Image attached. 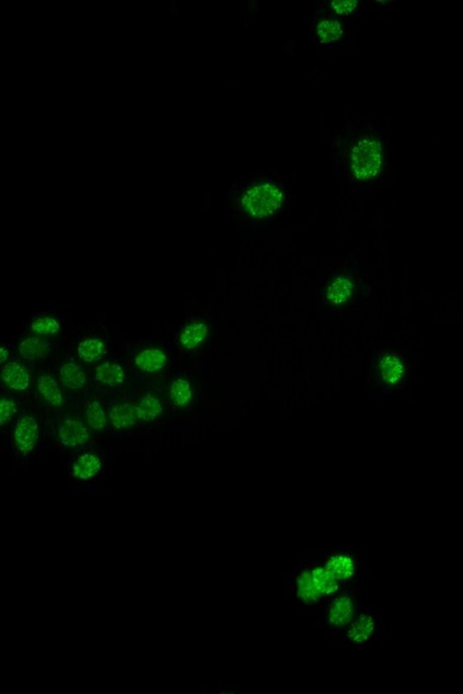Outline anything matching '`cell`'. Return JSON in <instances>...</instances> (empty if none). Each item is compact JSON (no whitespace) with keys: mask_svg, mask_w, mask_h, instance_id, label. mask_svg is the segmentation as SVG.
Returning a JSON list of instances; mask_svg holds the SVG:
<instances>
[{"mask_svg":"<svg viewBox=\"0 0 463 694\" xmlns=\"http://www.w3.org/2000/svg\"><path fill=\"white\" fill-rule=\"evenodd\" d=\"M384 145L379 137L365 135L353 143L347 164L356 182L369 183L378 178L384 166Z\"/></svg>","mask_w":463,"mask_h":694,"instance_id":"obj_1","label":"cell"},{"mask_svg":"<svg viewBox=\"0 0 463 694\" xmlns=\"http://www.w3.org/2000/svg\"><path fill=\"white\" fill-rule=\"evenodd\" d=\"M283 201L284 195L277 183H254L242 195L240 208L247 218L263 222L277 215Z\"/></svg>","mask_w":463,"mask_h":694,"instance_id":"obj_2","label":"cell"},{"mask_svg":"<svg viewBox=\"0 0 463 694\" xmlns=\"http://www.w3.org/2000/svg\"><path fill=\"white\" fill-rule=\"evenodd\" d=\"M355 290V281L352 275L337 274L327 282L322 293V301L328 308L340 310L354 298Z\"/></svg>","mask_w":463,"mask_h":694,"instance_id":"obj_3","label":"cell"},{"mask_svg":"<svg viewBox=\"0 0 463 694\" xmlns=\"http://www.w3.org/2000/svg\"><path fill=\"white\" fill-rule=\"evenodd\" d=\"M38 438V424L31 415H24L17 421L13 429V442L22 456H27L35 449Z\"/></svg>","mask_w":463,"mask_h":694,"instance_id":"obj_4","label":"cell"},{"mask_svg":"<svg viewBox=\"0 0 463 694\" xmlns=\"http://www.w3.org/2000/svg\"><path fill=\"white\" fill-rule=\"evenodd\" d=\"M59 439L67 447H80L89 441L87 427L79 417H66L59 426Z\"/></svg>","mask_w":463,"mask_h":694,"instance_id":"obj_5","label":"cell"},{"mask_svg":"<svg viewBox=\"0 0 463 694\" xmlns=\"http://www.w3.org/2000/svg\"><path fill=\"white\" fill-rule=\"evenodd\" d=\"M406 366L403 359L395 354H385L378 366L380 383L384 386H395L403 381Z\"/></svg>","mask_w":463,"mask_h":694,"instance_id":"obj_6","label":"cell"},{"mask_svg":"<svg viewBox=\"0 0 463 694\" xmlns=\"http://www.w3.org/2000/svg\"><path fill=\"white\" fill-rule=\"evenodd\" d=\"M0 379L8 389L24 391L30 385V373L20 361H11L0 373Z\"/></svg>","mask_w":463,"mask_h":694,"instance_id":"obj_7","label":"cell"},{"mask_svg":"<svg viewBox=\"0 0 463 694\" xmlns=\"http://www.w3.org/2000/svg\"><path fill=\"white\" fill-rule=\"evenodd\" d=\"M208 333H210V326L207 325L206 322L201 320L190 322L179 335V344L182 346V349L188 352L194 351L206 340Z\"/></svg>","mask_w":463,"mask_h":694,"instance_id":"obj_8","label":"cell"},{"mask_svg":"<svg viewBox=\"0 0 463 694\" xmlns=\"http://www.w3.org/2000/svg\"><path fill=\"white\" fill-rule=\"evenodd\" d=\"M103 468V461L99 456H95L93 453H87L79 456L74 464H73V475L78 479L88 480L93 479L99 475Z\"/></svg>","mask_w":463,"mask_h":694,"instance_id":"obj_9","label":"cell"},{"mask_svg":"<svg viewBox=\"0 0 463 694\" xmlns=\"http://www.w3.org/2000/svg\"><path fill=\"white\" fill-rule=\"evenodd\" d=\"M37 391L44 401L52 407L64 405V393L55 378L47 375H42L37 381Z\"/></svg>","mask_w":463,"mask_h":694,"instance_id":"obj_10","label":"cell"},{"mask_svg":"<svg viewBox=\"0 0 463 694\" xmlns=\"http://www.w3.org/2000/svg\"><path fill=\"white\" fill-rule=\"evenodd\" d=\"M95 377L107 386H117L123 384L126 378V373L123 366L115 361H105L95 370Z\"/></svg>","mask_w":463,"mask_h":694,"instance_id":"obj_11","label":"cell"},{"mask_svg":"<svg viewBox=\"0 0 463 694\" xmlns=\"http://www.w3.org/2000/svg\"><path fill=\"white\" fill-rule=\"evenodd\" d=\"M50 344L37 337L25 338L20 341L18 352L27 361H38L50 354Z\"/></svg>","mask_w":463,"mask_h":694,"instance_id":"obj_12","label":"cell"},{"mask_svg":"<svg viewBox=\"0 0 463 694\" xmlns=\"http://www.w3.org/2000/svg\"><path fill=\"white\" fill-rule=\"evenodd\" d=\"M135 364L144 373H157L166 366V354L162 349H144L135 357Z\"/></svg>","mask_w":463,"mask_h":694,"instance_id":"obj_13","label":"cell"},{"mask_svg":"<svg viewBox=\"0 0 463 694\" xmlns=\"http://www.w3.org/2000/svg\"><path fill=\"white\" fill-rule=\"evenodd\" d=\"M135 413L139 420L151 422L162 415L163 407L157 397L149 393L139 400L138 405L135 407Z\"/></svg>","mask_w":463,"mask_h":694,"instance_id":"obj_14","label":"cell"},{"mask_svg":"<svg viewBox=\"0 0 463 694\" xmlns=\"http://www.w3.org/2000/svg\"><path fill=\"white\" fill-rule=\"evenodd\" d=\"M354 615V603L352 599H337L329 612V621L335 627H344L352 621Z\"/></svg>","mask_w":463,"mask_h":694,"instance_id":"obj_15","label":"cell"},{"mask_svg":"<svg viewBox=\"0 0 463 694\" xmlns=\"http://www.w3.org/2000/svg\"><path fill=\"white\" fill-rule=\"evenodd\" d=\"M59 377L68 389H82L86 385V373L75 363H66L59 370Z\"/></svg>","mask_w":463,"mask_h":694,"instance_id":"obj_16","label":"cell"},{"mask_svg":"<svg viewBox=\"0 0 463 694\" xmlns=\"http://www.w3.org/2000/svg\"><path fill=\"white\" fill-rule=\"evenodd\" d=\"M325 570L337 580L349 579L355 573V563L348 556H332Z\"/></svg>","mask_w":463,"mask_h":694,"instance_id":"obj_17","label":"cell"},{"mask_svg":"<svg viewBox=\"0 0 463 694\" xmlns=\"http://www.w3.org/2000/svg\"><path fill=\"white\" fill-rule=\"evenodd\" d=\"M316 32L320 43L329 44L340 40L344 35V28L339 20L325 18L317 23Z\"/></svg>","mask_w":463,"mask_h":694,"instance_id":"obj_18","label":"cell"},{"mask_svg":"<svg viewBox=\"0 0 463 694\" xmlns=\"http://www.w3.org/2000/svg\"><path fill=\"white\" fill-rule=\"evenodd\" d=\"M110 420L115 428H130L135 425V408H132L127 402H120L111 409Z\"/></svg>","mask_w":463,"mask_h":694,"instance_id":"obj_19","label":"cell"},{"mask_svg":"<svg viewBox=\"0 0 463 694\" xmlns=\"http://www.w3.org/2000/svg\"><path fill=\"white\" fill-rule=\"evenodd\" d=\"M374 632V621L369 615L361 616L353 623L348 630V639L353 642H366Z\"/></svg>","mask_w":463,"mask_h":694,"instance_id":"obj_20","label":"cell"},{"mask_svg":"<svg viewBox=\"0 0 463 694\" xmlns=\"http://www.w3.org/2000/svg\"><path fill=\"white\" fill-rule=\"evenodd\" d=\"M105 349V344L99 339H86L78 346V356L86 363H94L103 358Z\"/></svg>","mask_w":463,"mask_h":694,"instance_id":"obj_21","label":"cell"},{"mask_svg":"<svg viewBox=\"0 0 463 694\" xmlns=\"http://www.w3.org/2000/svg\"><path fill=\"white\" fill-rule=\"evenodd\" d=\"M170 398L177 407H186L193 400V388L186 378H178L171 384Z\"/></svg>","mask_w":463,"mask_h":694,"instance_id":"obj_22","label":"cell"},{"mask_svg":"<svg viewBox=\"0 0 463 694\" xmlns=\"http://www.w3.org/2000/svg\"><path fill=\"white\" fill-rule=\"evenodd\" d=\"M86 422L93 431H101L106 426V414L98 400H91L86 407Z\"/></svg>","mask_w":463,"mask_h":694,"instance_id":"obj_23","label":"cell"},{"mask_svg":"<svg viewBox=\"0 0 463 694\" xmlns=\"http://www.w3.org/2000/svg\"><path fill=\"white\" fill-rule=\"evenodd\" d=\"M298 595L305 603L315 602L320 597H322L318 588L315 585L311 572H304L300 577V579H298Z\"/></svg>","mask_w":463,"mask_h":694,"instance_id":"obj_24","label":"cell"},{"mask_svg":"<svg viewBox=\"0 0 463 694\" xmlns=\"http://www.w3.org/2000/svg\"><path fill=\"white\" fill-rule=\"evenodd\" d=\"M313 579L315 581L321 595H332L337 590V580L332 577L325 568H315L311 571Z\"/></svg>","mask_w":463,"mask_h":694,"instance_id":"obj_25","label":"cell"},{"mask_svg":"<svg viewBox=\"0 0 463 694\" xmlns=\"http://www.w3.org/2000/svg\"><path fill=\"white\" fill-rule=\"evenodd\" d=\"M30 329L34 333L41 335V337H50V335H55V334L59 333L61 325L55 317H37L31 322Z\"/></svg>","mask_w":463,"mask_h":694,"instance_id":"obj_26","label":"cell"},{"mask_svg":"<svg viewBox=\"0 0 463 694\" xmlns=\"http://www.w3.org/2000/svg\"><path fill=\"white\" fill-rule=\"evenodd\" d=\"M18 412L16 401L10 397H0V426L6 425Z\"/></svg>","mask_w":463,"mask_h":694,"instance_id":"obj_27","label":"cell"},{"mask_svg":"<svg viewBox=\"0 0 463 694\" xmlns=\"http://www.w3.org/2000/svg\"><path fill=\"white\" fill-rule=\"evenodd\" d=\"M358 1H332L329 4V8L332 13H337V16H349L356 8Z\"/></svg>","mask_w":463,"mask_h":694,"instance_id":"obj_28","label":"cell"},{"mask_svg":"<svg viewBox=\"0 0 463 694\" xmlns=\"http://www.w3.org/2000/svg\"><path fill=\"white\" fill-rule=\"evenodd\" d=\"M8 349L5 346H0V366L8 361Z\"/></svg>","mask_w":463,"mask_h":694,"instance_id":"obj_29","label":"cell"}]
</instances>
